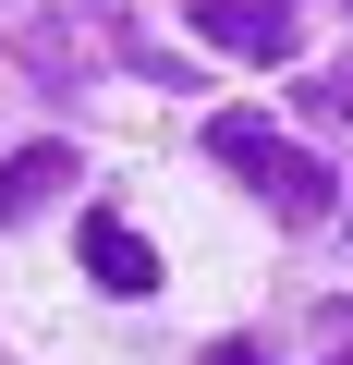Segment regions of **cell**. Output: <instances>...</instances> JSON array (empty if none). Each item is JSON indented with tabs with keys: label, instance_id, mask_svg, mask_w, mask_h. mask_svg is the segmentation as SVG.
<instances>
[{
	"label": "cell",
	"instance_id": "1",
	"mask_svg": "<svg viewBox=\"0 0 353 365\" xmlns=\"http://www.w3.org/2000/svg\"><path fill=\"white\" fill-rule=\"evenodd\" d=\"M208 158L256 182L280 232H317V220H341V182H329V170H317V158H305L292 134H268L256 110H220V122H208Z\"/></svg>",
	"mask_w": 353,
	"mask_h": 365
},
{
	"label": "cell",
	"instance_id": "2",
	"mask_svg": "<svg viewBox=\"0 0 353 365\" xmlns=\"http://www.w3.org/2000/svg\"><path fill=\"white\" fill-rule=\"evenodd\" d=\"M195 13V37H220V49H244V61H292V0H183Z\"/></svg>",
	"mask_w": 353,
	"mask_h": 365
},
{
	"label": "cell",
	"instance_id": "3",
	"mask_svg": "<svg viewBox=\"0 0 353 365\" xmlns=\"http://www.w3.org/2000/svg\"><path fill=\"white\" fill-rule=\"evenodd\" d=\"M86 280H98V292H158V256H146V232L98 207V220H86Z\"/></svg>",
	"mask_w": 353,
	"mask_h": 365
},
{
	"label": "cell",
	"instance_id": "4",
	"mask_svg": "<svg viewBox=\"0 0 353 365\" xmlns=\"http://www.w3.org/2000/svg\"><path fill=\"white\" fill-rule=\"evenodd\" d=\"M61 182H73V146H25V158H0V220H37Z\"/></svg>",
	"mask_w": 353,
	"mask_h": 365
},
{
	"label": "cell",
	"instance_id": "5",
	"mask_svg": "<svg viewBox=\"0 0 353 365\" xmlns=\"http://www.w3.org/2000/svg\"><path fill=\"white\" fill-rule=\"evenodd\" d=\"M317 110H329V122H353V61H341V73L317 86Z\"/></svg>",
	"mask_w": 353,
	"mask_h": 365
}]
</instances>
